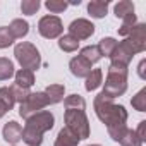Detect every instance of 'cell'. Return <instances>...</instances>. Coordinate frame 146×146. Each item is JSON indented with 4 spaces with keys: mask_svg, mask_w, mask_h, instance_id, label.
<instances>
[{
    "mask_svg": "<svg viewBox=\"0 0 146 146\" xmlns=\"http://www.w3.org/2000/svg\"><path fill=\"white\" fill-rule=\"evenodd\" d=\"M134 26H136V14H131V16L124 17V19H122V26L119 28V35H120V36H127V35L132 31Z\"/></svg>",
    "mask_w": 146,
    "mask_h": 146,
    "instance_id": "cell-27",
    "label": "cell"
},
{
    "mask_svg": "<svg viewBox=\"0 0 146 146\" xmlns=\"http://www.w3.org/2000/svg\"><path fill=\"white\" fill-rule=\"evenodd\" d=\"M103 72H102V69H91V72H90V76L86 78V90L88 91H93V90H96L103 81Z\"/></svg>",
    "mask_w": 146,
    "mask_h": 146,
    "instance_id": "cell-19",
    "label": "cell"
},
{
    "mask_svg": "<svg viewBox=\"0 0 146 146\" xmlns=\"http://www.w3.org/2000/svg\"><path fill=\"white\" fill-rule=\"evenodd\" d=\"M16 100H14V95L11 91V86L7 88H0V108H2L4 112H9L12 107H14Z\"/></svg>",
    "mask_w": 146,
    "mask_h": 146,
    "instance_id": "cell-18",
    "label": "cell"
},
{
    "mask_svg": "<svg viewBox=\"0 0 146 146\" xmlns=\"http://www.w3.org/2000/svg\"><path fill=\"white\" fill-rule=\"evenodd\" d=\"M93 33H95V26L88 19H76L69 26V35L72 38H76L78 41L79 40H88Z\"/></svg>",
    "mask_w": 146,
    "mask_h": 146,
    "instance_id": "cell-9",
    "label": "cell"
},
{
    "mask_svg": "<svg viewBox=\"0 0 146 146\" xmlns=\"http://www.w3.org/2000/svg\"><path fill=\"white\" fill-rule=\"evenodd\" d=\"M136 134L141 137V141H144V139H146V120H143V122L139 124V129L136 131Z\"/></svg>",
    "mask_w": 146,
    "mask_h": 146,
    "instance_id": "cell-33",
    "label": "cell"
},
{
    "mask_svg": "<svg viewBox=\"0 0 146 146\" xmlns=\"http://www.w3.org/2000/svg\"><path fill=\"white\" fill-rule=\"evenodd\" d=\"M132 50H131V46L125 43V40L122 41V43H117V48L113 50V53H112V64H117V65H124V67H127V64L132 60Z\"/></svg>",
    "mask_w": 146,
    "mask_h": 146,
    "instance_id": "cell-10",
    "label": "cell"
},
{
    "mask_svg": "<svg viewBox=\"0 0 146 146\" xmlns=\"http://www.w3.org/2000/svg\"><path fill=\"white\" fill-rule=\"evenodd\" d=\"M69 69H70V72H72L76 78H88L90 72H91V64H90L86 58H83L81 55H78V57H74V58H70Z\"/></svg>",
    "mask_w": 146,
    "mask_h": 146,
    "instance_id": "cell-11",
    "label": "cell"
},
{
    "mask_svg": "<svg viewBox=\"0 0 146 146\" xmlns=\"http://www.w3.org/2000/svg\"><path fill=\"white\" fill-rule=\"evenodd\" d=\"M46 105H50V103H48V98H46L45 93H40V91L38 93H29L28 98L19 107V115L23 119H29L31 115L41 112Z\"/></svg>",
    "mask_w": 146,
    "mask_h": 146,
    "instance_id": "cell-6",
    "label": "cell"
},
{
    "mask_svg": "<svg viewBox=\"0 0 146 146\" xmlns=\"http://www.w3.org/2000/svg\"><path fill=\"white\" fill-rule=\"evenodd\" d=\"M78 143H79V139L72 134L67 127H64V129L58 132L57 141H55L53 146H78Z\"/></svg>",
    "mask_w": 146,
    "mask_h": 146,
    "instance_id": "cell-15",
    "label": "cell"
},
{
    "mask_svg": "<svg viewBox=\"0 0 146 146\" xmlns=\"http://www.w3.org/2000/svg\"><path fill=\"white\" fill-rule=\"evenodd\" d=\"M131 103L137 112H146V88H143L136 96H132Z\"/></svg>",
    "mask_w": 146,
    "mask_h": 146,
    "instance_id": "cell-28",
    "label": "cell"
},
{
    "mask_svg": "<svg viewBox=\"0 0 146 146\" xmlns=\"http://www.w3.org/2000/svg\"><path fill=\"white\" fill-rule=\"evenodd\" d=\"M65 127L74 134L79 141L90 137V122L84 113V110H74V108H67L65 110Z\"/></svg>",
    "mask_w": 146,
    "mask_h": 146,
    "instance_id": "cell-4",
    "label": "cell"
},
{
    "mask_svg": "<svg viewBox=\"0 0 146 146\" xmlns=\"http://www.w3.org/2000/svg\"><path fill=\"white\" fill-rule=\"evenodd\" d=\"M58 46H60V50L70 53V52H76V50H78L79 41H78L76 38H72L70 35H65V36H62V38L58 40Z\"/></svg>",
    "mask_w": 146,
    "mask_h": 146,
    "instance_id": "cell-23",
    "label": "cell"
},
{
    "mask_svg": "<svg viewBox=\"0 0 146 146\" xmlns=\"http://www.w3.org/2000/svg\"><path fill=\"white\" fill-rule=\"evenodd\" d=\"M64 91H65L64 84H50L43 93L46 95L48 103H58L64 100Z\"/></svg>",
    "mask_w": 146,
    "mask_h": 146,
    "instance_id": "cell-16",
    "label": "cell"
},
{
    "mask_svg": "<svg viewBox=\"0 0 146 146\" xmlns=\"http://www.w3.org/2000/svg\"><path fill=\"white\" fill-rule=\"evenodd\" d=\"M38 9H40V2H38V0H24V2L21 4V11L26 16H33Z\"/></svg>",
    "mask_w": 146,
    "mask_h": 146,
    "instance_id": "cell-31",
    "label": "cell"
},
{
    "mask_svg": "<svg viewBox=\"0 0 146 146\" xmlns=\"http://www.w3.org/2000/svg\"><path fill=\"white\" fill-rule=\"evenodd\" d=\"M131 14H134V4L129 2V0H122V2H119L115 5V16L117 17L124 19V17H127Z\"/></svg>",
    "mask_w": 146,
    "mask_h": 146,
    "instance_id": "cell-24",
    "label": "cell"
},
{
    "mask_svg": "<svg viewBox=\"0 0 146 146\" xmlns=\"http://www.w3.org/2000/svg\"><path fill=\"white\" fill-rule=\"evenodd\" d=\"M38 31L43 38L53 40V38H58L62 35L64 26H62V21L57 16H45L38 23Z\"/></svg>",
    "mask_w": 146,
    "mask_h": 146,
    "instance_id": "cell-7",
    "label": "cell"
},
{
    "mask_svg": "<svg viewBox=\"0 0 146 146\" xmlns=\"http://www.w3.org/2000/svg\"><path fill=\"white\" fill-rule=\"evenodd\" d=\"M45 7L53 14H60L67 9V2H64V0H48L45 4Z\"/></svg>",
    "mask_w": 146,
    "mask_h": 146,
    "instance_id": "cell-29",
    "label": "cell"
},
{
    "mask_svg": "<svg viewBox=\"0 0 146 146\" xmlns=\"http://www.w3.org/2000/svg\"><path fill=\"white\" fill-rule=\"evenodd\" d=\"M95 112H96L98 119L107 125L110 137L119 141L127 129L125 127V122H127L125 108L122 105H115L113 100H110L108 96L100 93L95 98Z\"/></svg>",
    "mask_w": 146,
    "mask_h": 146,
    "instance_id": "cell-1",
    "label": "cell"
},
{
    "mask_svg": "<svg viewBox=\"0 0 146 146\" xmlns=\"http://www.w3.org/2000/svg\"><path fill=\"white\" fill-rule=\"evenodd\" d=\"M21 137H23V127H21L17 122L11 120V122H7V124L4 125V139H5L7 143L16 144Z\"/></svg>",
    "mask_w": 146,
    "mask_h": 146,
    "instance_id": "cell-12",
    "label": "cell"
},
{
    "mask_svg": "<svg viewBox=\"0 0 146 146\" xmlns=\"http://www.w3.org/2000/svg\"><path fill=\"white\" fill-rule=\"evenodd\" d=\"M12 76H14V64L5 57H0V81H5Z\"/></svg>",
    "mask_w": 146,
    "mask_h": 146,
    "instance_id": "cell-22",
    "label": "cell"
},
{
    "mask_svg": "<svg viewBox=\"0 0 146 146\" xmlns=\"http://www.w3.org/2000/svg\"><path fill=\"white\" fill-rule=\"evenodd\" d=\"M19 88H24V90H29L33 84H35V74L31 70H26V69H21L19 72H16V83Z\"/></svg>",
    "mask_w": 146,
    "mask_h": 146,
    "instance_id": "cell-14",
    "label": "cell"
},
{
    "mask_svg": "<svg viewBox=\"0 0 146 146\" xmlns=\"http://www.w3.org/2000/svg\"><path fill=\"white\" fill-rule=\"evenodd\" d=\"M98 48H100V52H102V57H103V55H105V57H112L113 50L117 48V41H115L113 38H103V40H100Z\"/></svg>",
    "mask_w": 146,
    "mask_h": 146,
    "instance_id": "cell-26",
    "label": "cell"
},
{
    "mask_svg": "<svg viewBox=\"0 0 146 146\" xmlns=\"http://www.w3.org/2000/svg\"><path fill=\"white\" fill-rule=\"evenodd\" d=\"M11 91H12V95H14V100L19 102V103H23V102L28 98V95H29V90L19 88L17 84H12V86H11Z\"/></svg>",
    "mask_w": 146,
    "mask_h": 146,
    "instance_id": "cell-32",
    "label": "cell"
},
{
    "mask_svg": "<svg viewBox=\"0 0 146 146\" xmlns=\"http://www.w3.org/2000/svg\"><path fill=\"white\" fill-rule=\"evenodd\" d=\"M119 143L122 146H143L141 137L136 134V131H131V129H125V132L122 134V137L119 139Z\"/></svg>",
    "mask_w": 146,
    "mask_h": 146,
    "instance_id": "cell-20",
    "label": "cell"
},
{
    "mask_svg": "<svg viewBox=\"0 0 146 146\" xmlns=\"http://www.w3.org/2000/svg\"><path fill=\"white\" fill-rule=\"evenodd\" d=\"M9 31H11V35L14 36V40H17V38H23V36L28 35L29 24H28L26 21H23V19H14V21L11 23V26H9Z\"/></svg>",
    "mask_w": 146,
    "mask_h": 146,
    "instance_id": "cell-17",
    "label": "cell"
},
{
    "mask_svg": "<svg viewBox=\"0 0 146 146\" xmlns=\"http://www.w3.org/2000/svg\"><path fill=\"white\" fill-rule=\"evenodd\" d=\"M127 90V67L124 65H117V64H110L108 67V74L105 79V88H103V95L108 96L110 100L124 95Z\"/></svg>",
    "mask_w": 146,
    "mask_h": 146,
    "instance_id": "cell-3",
    "label": "cell"
},
{
    "mask_svg": "<svg viewBox=\"0 0 146 146\" xmlns=\"http://www.w3.org/2000/svg\"><path fill=\"white\" fill-rule=\"evenodd\" d=\"M125 43L131 46L132 53H139L146 50V26L137 24L132 28V31L125 36Z\"/></svg>",
    "mask_w": 146,
    "mask_h": 146,
    "instance_id": "cell-8",
    "label": "cell"
},
{
    "mask_svg": "<svg viewBox=\"0 0 146 146\" xmlns=\"http://www.w3.org/2000/svg\"><path fill=\"white\" fill-rule=\"evenodd\" d=\"M14 55L17 58V62L21 64L23 69L26 70H38L41 65V58H40V52L36 50V46L33 43L28 41H21L16 45L14 48Z\"/></svg>",
    "mask_w": 146,
    "mask_h": 146,
    "instance_id": "cell-5",
    "label": "cell"
},
{
    "mask_svg": "<svg viewBox=\"0 0 146 146\" xmlns=\"http://www.w3.org/2000/svg\"><path fill=\"white\" fill-rule=\"evenodd\" d=\"M64 105H65V108H74V110H84L86 108V102L79 95H70V96H67L65 102H64Z\"/></svg>",
    "mask_w": 146,
    "mask_h": 146,
    "instance_id": "cell-25",
    "label": "cell"
},
{
    "mask_svg": "<svg viewBox=\"0 0 146 146\" xmlns=\"http://www.w3.org/2000/svg\"><path fill=\"white\" fill-rule=\"evenodd\" d=\"M4 115H5V112H4V110H2V108H0V119H2V117H4Z\"/></svg>",
    "mask_w": 146,
    "mask_h": 146,
    "instance_id": "cell-35",
    "label": "cell"
},
{
    "mask_svg": "<svg viewBox=\"0 0 146 146\" xmlns=\"http://www.w3.org/2000/svg\"><path fill=\"white\" fill-rule=\"evenodd\" d=\"M107 11H108V0H93L88 4V12L91 14V17L102 19L107 16Z\"/></svg>",
    "mask_w": 146,
    "mask_h": 146,
    "instance_id": "cell-13",
    "label": "cell"
},
{
    "mask_svg": "<svg viewBox=\"0 0 146 146\" xmlns=\"http://www.w3.org/2000/svg\"><path fill=\"white\" fill-rule=\"evenodd\" d=\"M90 146H100V144H90Z\"/></svg>",
    "mask_w": 146,
    "mask_h": 146,
    "instance_id": "cell-36",
    "label": "cell"
},
{
    "mask_svg": "<svg viewBox=\"0 0 146 146\" xmlns=\"http://www.w3.org/2000/svg\"><path fill=\"white\" fill-rule=\"evenodd\" d=\"M144 65H146V60H143V62L139 64V76H141L143 79L146 78V76H144Z\"/></svg>",
    "mask_w": 146,
    "mask_h": 146,
    "instance_id": "cell-34",
    "label": "cell"
},
{
    "mask_svg": "<svg viewBox=\"0 0 146 146\" xmlns=\"http://www.w3.org/2000/svg\"><path fill=\"white\" fill-rule=\"evenodd\" d=\"M53 127V115L48 110H41L29 119H26V125L23 127V141L28 146H41L43 134Z\"/></svg>",
    "mask_w": 146,
    "mask_h": 146,
    "instance_id": "cell-2",
    "label": "cell"
},
{
    "mask_svg": "<svg viewBox=\"0 0 146 146\" xmlns=\"http://www.w3.org/2000/svg\"><path fill=\"white\" fill-rule=\"evenodd\" d=\"M12 43H14V36L11 35L9 28L2 26V28H0V48H7Z\"/></svg>",
    "mask_w": 146,
    "mask_h": 146,
    "instance_id": "cell-30",
    "label": "cell"
},
{
    "mask_svg": "<svg viewBox=\"0 0 146 146\" xmlns=\"http://www.w3.org/2000/svg\"><path fill=\"white\" fill-rule=\"evenodd\" d=\"M81 57L86 58L90 64H95V62H98L102 58V52H100L98 45H91V46H84L81 50Z\"/></svg>",
    "mask_w": 146,
    "mask_h": 146,
    "instance_id": "cell-21",
    "label": "cell"
}]
</instances>
